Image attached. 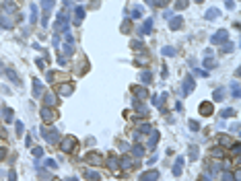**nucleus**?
Segmentation results:
<instances>
[{
	"instance_id": "1",
	"label": "nucleus",
	"mask_w": 241,
	"mask_h": 181,
	"mask_svg": "<svg viewBox=\"0 0 241 181\" xmlns=\"http://www.w3.org/2000/svg\"><path fill=\"white\" fill-rule=\"evenodd\" d=\"M41 136H43L50 144H56V142L60 140V132H58L54 126H43V128H41Z\"/></svg>"
},
{
	"instance_id": "2",
	"label": "nucleus",
	"mask_w": 241,
	"mask_h": 181,
	"mask_svg": "<svg viewBox=\"0 0 241 181\" xmlns=\"http://www.w3.org/2000/svg\"><path fill=\"white\" fill-rule=\"evenodd\" d=\"M54 4H56V0H41V10H43L41 25H43V27H48V15H50V10L54 8Z\"/></svg>"
},
{
	"instance_id": "3",
	"label": "nucleus",
	"mask_w": 241,
	"mask_h": 181,
	"mask_svg": "<svg viewBox=\"0 0 241 181\" xmlns=\"http://www.w3.org/2000/svg\"><path fill=\"white\" fill-rule=\"evenodd\" d=\"M194 86H196V80H194V76L192 74H188L186 78H184V82H181V95H190L192 91H194Z\"/></svg>"
},
{
	"instance_id": "4",
	"label": "nucleus",
	"mask_w": 241,
	"mask_h": 181,
	"mask_svg": "<svg viewBox=\"0 0 241 181\" xmlns=\"http://www.w3.org/2000/svg\"><path fill=\"white\" fill-rule=\"evenodd\" d=\"M76 138H74V136H66V138H64L62 140V152H70L74 146H76Z\"/></svg>"
},
{
	"instance_id": "5",
	"label": "nucleus",
	"mask_w": 241,
	"mask_h": 181,
	"mask_svg": "<svg viewBox=\"0 0 241 181\" xmlns=\"http://www.w3.org/2000/svg\"><path fill=\"white\" fill-rule=\"evenodd\" d=\"M227 37H229L227 29H221V31H216V33H214V35L210 37V43L218 45V43H223V41H227Z\"/></svg>"
},
{
	"instance_id": "6",
	"label": "nucleus",
	"mask_w": 241,
	"mask_h": 181,
	"mask_svg": "<svg viewBox=\"0 0 241 181\" xmlns=\"http://www.w3.org/2000/svg\"><path fill=\"white\" fill-rule=\"evenodd\" d=\"M198 111H200V115H212V113H214V105L210 101H202Z\"/></svg>"
},
{
	"instance_id": "7",
	"label": "nucleus",
	"mask_w": 241,
	"mask_h": 181,
	"mask_svg": "<svg viewBox=\"0 0 241 181\" xmlns=\"http://www.w3.org/2000/svg\"><path fill=\"white\" fill-rule=\"evenodd\" d=\"M41 117L46 120V122H54V120H56V111H54L52 107H43V109H41Z\"/></svg>"
},
{
	"instance_id": "8",
	"label": "nucleus",
	"mask_w": 241,
	"mask_h": 181,
	"mask_svg": "<svg viewBox=\"0 0 241 181\" xmlns=\"http://www.w3.org/2000/svg\"><path fill=\"white\" fill-rule=\"evenodd\" d=\"M107 167L114 169L116 175H120V158H118V156H109V158H107Z\"/></svg>"
},
{
	"instance_id": "9",
	"label": "nucleus",
	"mask_w": 241,
	"mask_h": 181,
	"mask_svg": "<svg viewBox=\"0 0 241 181\" xmlns=\"http://www.w3.org/2000/svg\"><path fill=\"white\" fill-rule=\"evenodd\" d=\"M41 93H43L41 80H39V78H33V97H41Z\"/></svg>"
},
{
	"instance_id": "10",
	"label": "nucleus",
	"mask_w": 241,
	"mask_h": 181,
	"mask_svg": "<svg viewBox=\"0 0 241 181\" xmlns=\"http://www.w3.org/2000/svg\"><path fill=\"white\" fill-rule=\"evenodd\" d=\"M159 179V171H146L144 175H140V181H157Z\"/></svg>"
},
{
	"instance_id": "11",
	"label": "nucleus",
	"mask_w": 241,
	"mask_h": 181,
	"mask_svg": "<svg viewBox=\"0 0 241 181\" xmlns=\"http://www.w3.org/2000/svg\"><path fill=\"white\" fill-rule=\"evenodd\" d=\"M72 84L70 82H66V84H60V88H58V95H64V97H68L70 93H72Z\"/></svg>"
},
{
	"instance_id": "12",
	"label": "nucleus",
	"mask_w": 241,
	"mask_h": 181,
	"mask_svg": "<svg viewBox=\"0 0 241 181\" xmlns=\"http://www.w3.org/2000/svg\"><path fill=\"white\" fill-rule=\"evenodd\" d=\"M159 130H150V138H148V148H155L157 146V140H159Z\"/></svg>"
},
{
	"instance_id": "13",
	"label": "nucleus",
	"mask_w": 241,
	"mask_h": 181,
	"mask_svg": "<svg viewBox=\"0 0 241 181\" xmlns=\"http://www.w3.org/2000/svg\"><path fill=\"white\" fill-rule=\"evenodd\" d=\"M132 93H134V97H136V99H140V97H142V99H146V95H148L144 86H132Z\"/></svg>"
},
{
	"instance_id": "14",
	"label": "nucleus",
	"mask_w": 241,
	"mask_h": 181,
	"mask_svg": "<svg viewBox=\"0 0 241 181\" xmlns=\"http://www.w3.org/2000/svg\"><path fill=\"white\" fill-rule=\"evenodd\" d=\"M181 171H184V158L179 156L177 161H175V165H173V175L177 177V175H181Z\"/></svg>"
},
{
	"instance_id": "15",
	"label": "nucleus",
	"mask_w": 241,
	"mask_h": 181,
	"mask_svg": "<svg viewBox=\"0 0 241 181\" xmlns=\"http://www.w3.org/2000/svg\"><path fill=\"white\" fill-rule=\"evenodd\" d=\"M87 161H89L91 165H101V163H103L101 156H99L97 152H89V154H87Z\"/></svg>"
},
{
	"instance_id": "16",
	"label": "nucleus",
	"mask_w": 241,
	"mask_h": 181,
	"mask_svg": "<svg viewBox=\"0 0 241 181\" xmlns=\"http://www.w3.org/2000/svg\"><path fill=\"white\" fill-rule=\"evenodd\" d=\"M126 169H132V161H130V156H122L120 158V171H126Z\"/></svg>"
},
{
	"instance_id": "17",
	"label": "nucleus",
	"mask_w": 241,
	"mask_h": 181,
	"mask_svg": "<svg viewBox=\"0 0 241 181\" xmlns=\"http://www.w3.org/2000/svg\"><path fill=\"white\" fill-rule=\"evenodd\" d=\"M216 140H218V144H221L223 148H225V146H231V136H225V134H218V136H216Z\"/></svg>"
},
{
	"instance_id": "18",
	"label": "nucleus",
	"mask_w": 241,
	"mask_h": 181,
	"mask_svg": "<svg viewBox=\"0 0 241 181\" xmlns=\"http://www.w3.org/2000/svg\"><path fill=\"white\" fill-rule=\"evenodd\" d=\"M43 105H46V107H54L56 105V95L46 93V97H43Z\"/></svg>"
},
{
	"instance_id": "19",
	"label": "nucleus",
	"mask_w": 241,
	"mask_h": 181,
	"mask_svg": "<svg viewBox=\"0 0 241 181\" xmlns=\"http://www.w3.org/2000/svg\"><path fill=\"white\" fill-rule=\"evenodd\" d=\"M181 25H184V19L181 17H175V19H171V23H169V27L175 31V29H181Z\"/></svg>"
},
{
	"instance_id": "20",
	"label": "nucleus",
	"mask_w": 241,
	"mask_h": 181,
	"mask_svg": "<svg viewBox=\"0 0 241 181\" xmlns=\"http://www.w3.org/2000/svg\"><path fill=\"white\" fill-rule=\"evenodd\" d=\"M150 29H152V19H146V21L142 23V27H140V33L148 35V33H150Z\"/></svg>"
},
{
	"instance_id": "21",
	"label": "nucleus",
	"mask_w": 241,
	"mask_h": 181,
	"mask_svg": "<svg viewBox=\"0 0 241 181\" xmlns=\"http://www.w3.org/2000/svg\"><path fill=\"white\" fill-rule=\"evenodd\" d=\"M82 19H84V8H82V6H76V10H74V23L78 25Z\"/></svg>"
},
{
	"instance_id": "22",
	"label": "nucleus",
	"mask_w": 241,
	"mask_h": 181,
	"mask_svg": "<svg viewBox=\"0 0 241 181\" xmlns=\"http://www.w3.org/2000/svg\"><path fill=\"white\" fill-rule=\"evenodd\" d=\"M210 154H212L214 158H223L227 152H225V148H223V146H216V148H212V150H210Z\"/></svg>"
},
{
	"instance_id": "23",
	"label": "nucleus",
	"mask_w": 241,
	"mask_h": 181,
	"mask_svg": "<svg viewBox=\"0 0 241 181\" xmlns=\"http://www.w3.org/2000/svg\"><path fill=\"white\" fill-rule=\"evenodd\" d=\"M84 179H89V181H99L101 175H99L97 171H87V173H84Z\"/></svg>"
},
{
	"instance_id": "24",
	"label": "nucleus",
	"mask_w": 241,
	"mask_h": 181,
	"mask_svg": "<svg viewBox=\"0 0 241 181\" xmlns=\"http://www.w3.org/2000/svg\"><path fill=\"white\" fill-rule=\"evenodd\" d=\"M0 25L2 27H12V19L6 17V15H0Z\"/></svg>"
},
{
	"instance_id": "25",
	"label": "nucleus",
	"mask_w": 241,
	"mask_h": 181,
	"mask_svg": "<svg viewBox=\"0 0 241 181\" xmlns=\"http://www.w3.org/2000/svg\"><path fill=\"white\" fill-rule=\"evenodd\" d=\"M212 97H214V101H223L225 99V88H216Z\"/></svg>"
},
{
	"instance_id": "26",
	"label": "nucleus",
	"mask_w": 241,
	"mask_h": 181,
	"mask_svg": "<svg viewBox=\"0 0 241 181\" xmlns=\"http://www.w3.org/2000/svg\"><path fill=\"white\" fill-rule=\"evenodd\" d=\"M140 80H142V84H150V72L146 70V72H140Z\"/></svg>"
},
{
	"instance_id": "27",
	"label": "nucleus",
	"mask_w": 241,
	"mask_h": 181,
	"mask_svg": "<svg viewBox=\"0 0 241 181\" xmlns=\"http://www.w3.org/2000/svg\"><path fill=\"white\" fill-rule=\"evenodd\" d=\"M161 54L163 56H175V50L169 48V45H165V48H161Z\"/></svg>"
},
{
	"instance_id": "28",
	"label": "nucleus",
	"mask_w": 241,
	"mask_h": 181,
	"mask_svg": "<svg viewBox=\"0 0 241 181\" xmlns=\"http://www.w3.org/2000/svg\"><path fill=\"white\" fill-rule=\"evenodd\" d=\"M132 48H134L136 52H140V50H144V43H142L140 39H134V41H132Z\"/></svg>"
},
{
	"instance_id": "29",
	"label": "nucleus",
	"mask_w": 241,
	"mask_h": 181,
	"mask_svg": "<svg viewBox=\"0 0 241 181\" xmlns=\"http://www.w3.org/2000/svg\"><path fill=\"white\" fill-rule=\"evenodd\" d=\"M132 154H134V156H142V154H144V148H142V146H138V144H136V146H134V148H132Z\"/></svg>"
},
{
	"instance_id": "30",
	"label": "nucleus",
	"mask_w": 241,
	"mask_h": 181,
	"mask_svg": "<svg viewBox=\"0 0 241 181\" xmlns=\"http://www.w3.org/2000/svg\"><path fill=\"white\" fill-rule=\"evenodd\" d=\"M186 6H188V0H177V2H175V8H177V10H181Z\"/></svg>"
},
{
	"instance_id": "31",
	"label": "nucleus",
	"mask_w": 241,
	"mask_h": 181,
	"mask_svg": "<svg viewBox=\"0 0 241 181\" xmlns=\"http://www.w3.org/2000/svg\"><path fill=\"white\" fill-rule=\"evenodd\" d=\"M221 115H223V117H231V115H235V109H223Z\"/></svg>"
},
{
	"instance_id": "32",
	"label": "nucleus",
	"mask_w": 241,
	"mask_h": 181,
	"mask_svg": "<svg viewBox=\"0 0 241 181\" xmlns=\"http://www.w3.org/2000/svg\"><path fill=\"white\" fill-rule=\"evenodd\" d=\"M216 17H218V10H214V8L206 10V19H216Z\"/></svg>"
},
{
	"instance_id": "33",
	"label": "nucleus",
	"mask_w": 241,
	"mask_h": 181,
	"mask_svg": "<svg viewBox=\"0 0 241 181\" xmlns=\"http://www.w3.org/2000/svg\"><path fill=\"white\" fill-rule=\"evenodd\" d=\"M33 156H35V158L43 156V148H41V146H35V148H33Z\"/></svg>"
},
{
	"instance_id": "34",
	"label": "nucleus",
	"mask_w": 241,
	"mask_h": 181,
	"mask_svg": "<svg viewBox=\"0 0 241 181\" xmlns=\"http://www.w3.org/2000/svg\"><path fill=\"white\" fill-rule=\"evenodd\" d=\"M4 120H6V122H8V124H10V122H12V111H10V109H8V107H6V109H4Z\"/></svg>"
},
{
	"instance_id": "35",
	"label": "nucleus",
	"mask_w": 241,
	"mask_h": 181,
	"mask_svg": "<svg viewBox=\"0 0 241 181\" xmlns=\"http://www.w3.org/2000/svg\"><path fill=\"white\" fill-rule=\"evenodd\" d=\"M231 91H233V97L237 99V97H239V84H237V80L233 82V86H231Z\"/></svg>"
},
{
	"instance_id": "36",
	"label": "nucleus",
	"mask_w": 241,
	"mask_h": 181,
	"mask_svg": "<svg viewBox=\"0 0 241 181\" xmlns=\"http://www.w3.org/2000/svg\"><path fill=\"white\" fill-rule=\"evenodd\" d=\"M190 158H192V161H196V158H198V148H190Z\"/></svg>"
},
{
	"instance_id": "37",
	"label": "nucleus",
	"mask_w": 241,
	"mask_h": 181,
	"mask_svg": "<svg viewBox=\"0 0 241 181\" xmlns=\"http://www.w3.org/2000/svg\"><path fill=\"white\" fill-rule=\"evenodd\" d=\"M223 181H235L233 173H231V171H225V175H223Z\"/></svg>"
},
{
	"instance_id": "38",
	"label": "nucleus",
	"mask_w": 241,
	"mask_h": 181,
	"mask_svg": "<svg viewBox=\"0 0 241 181\" xmlns=\"http://www.w3.org/2000/svg\"><path fill=\"white\" fill-rule=\"evenodd\" d=\"M37 21V6H31V23Z\"/></svg>"
},
{
	"instance_id": "39",
	"label": "nucleus",
	"mask_w": 241,
	"mask_h": 181,
	"mask_svg": "<svg viewBox=\"0 0 241 181\" xmlns=\"http://www.w3.org/2000/svg\"><path fill=\"white\" fill-rule=\"evenodd\" d=\"M190 130H194V132H198V130H200V124L192 120V122H190Z\"/></svg>"
},
{
	"instance_id": "40",
	"label": "nucleus",
	"mask_w": 241,
	"mask_h": 181,
	"mask_svg": "<svg viewBox=\"0 0 241 181\" xmlns=\"http://www.w3.org/2000/svg\"><path fill=\"white\" fill-rule=\"evenodd\" d=\"M46 167H50V169H56L58 165H56V161H52V158H46Z\"/></svg>"
},
{
	"instance_id": "41",
	"label": "nucleus",
	"mask_w": 241,
	"mask_h": 181,
	"mask_svg": "<svg viewBox=\"0 0 241 181\" xmlns=\"http://www.w3.org/2000/svg\"><path fill=\"white\" fill-rule=\"evenodd\" d=\"M210 58H212V56H210ZM210 58L204 62V66H206V68H214V66H216V62H214V60H210Z\"/></svg>"
},
{
	"instance_id": "42",
	"label": "nucleus",
	"mask_w": 241,
	"mask_h": 181,
	"mask_svg": "<svg viewBox=\"0 0 241 181\" xmlns=\"http://www.w3.org/2000/svg\"><path fill=\"white\" fill-rule=\"evenodd\" d=\"M23 130H25V128H23V124L17 122V134H23Z\"/></svg>"
},
{
	"instance_id": "43",
	"label": "nucleus",
	"mask_w": 241,
	"mask_h": 181,
	"mask_svg": "<svg viewBox=\"0 0 241 181\" xmlns=\"http://www.w3.org/2000/svg\"><path fill=\"white\" fill-rule=\"evenodd\" d=\"M194 74H198V76H208L206 70H194Z\"/></svg>"
},
{
	"instance_id": "44",
	"label": "nucleus",
	"mask_w": 241,
	"mask_h": 181,
	"mask_svg": "<svg viewBox=\"0 0 241 181\" xmlns=\"http://www.w3.org/2000/svg\"><path fill=\"white\" fill-rule=\"evenodd\" d=\"M132 17L138 19V17H140V8H134V10H132Z\"/></svg>"
},
{
	"instance_id": "45",
	"label": "nucleus",
	"mask_w": 241,
	"mask_h": 181,
	"mask_svg": "<svg viewBox=\"0 0 241 181\" xmlns=\"http://www.w3.org/2000/svg\"><path fill=\"white\" fill-rule=\"evenodd\" d=\"M233 50V45L231 43H227V45H223V52H231Z\"/></svg>"
},
{
	"instance_id": "46",
	"label": "nucleus",
	"mask_w": 241,
	"mask_h": 181,
	"mask_svg": "<svg viewBox=\"0 0 241 181\" xmlns=\"http://www.w3.org/2000/svg\"><path fill=\"white\" fill-rule=\"evenodd\" d=\"M4 156H6V148H0V161H2Z\"/></svg>"
},
{
	"instance_id": "47",
	"label": "nucleus",
	"mask_w": 241,
	"mask_h": 181,
	"mask_svg": "<svg viewBox=\"0 0 241 181\" xmlns=\"http://www.w3.org/2000/svg\"><path fill=\"white\" fill-rule=\"evenodd\" d=\"M8 181H17V175H15V171H10V175H8Z\"/></svg>"
},
{
	"instance_id": "48",
	"label": "nucleus",
	"mask_w": 241,
	"mask_h": 181,
	"mask_svg": "<svg viewBox=\"0 0 241 181\" xmlns=\"http://www.w3.org/2000/svg\"><path fill=\"white\" fill-rule=\"evenodd\" d=\"M181 109H184V105H181V103L177 101V103H175V111H181Z\"/></svg>"
},
{
	"instance_id": "49",
	"label": "nucleus",
	"mask_w": 241,
	"mask_h": 181,
	"mask_svg": "<svg viewBox=\"0 0 241 181\" xmlns=\"http://www.w3.org/2000/svg\"><path fill=\"white\" fill-rule=\"evenodd\" d=\"M227 8H235V2H233V0H227Z\"/></svg>"
},
{
	"instance_id": "50",
	"label": "nucleus",
	"mask_w": 241,
	"mask_h": 181,
	"mask_svg": "<svg viewBox=\"0 0 241 181\" xmlns=\"http://www.w3.org/2000/svg\"><path fill=\"white\" fill-rule=\"evenodd\" d=\"M196 2H202V0H196Z\"/></svg>"
}]
</instances>
